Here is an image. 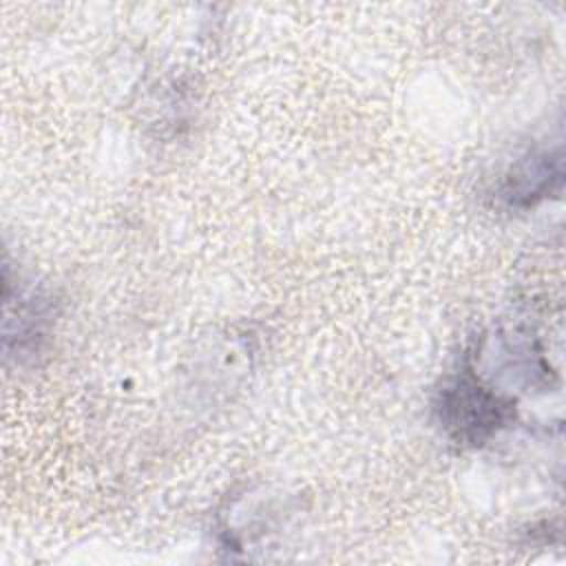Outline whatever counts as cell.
I'll return each mask as SVG.
<instances>
[{
	"label": "cell",
	"instance_id": "cell-1",
	"mask_svg": "<svg viewBox=\"0 0 566 566\" xmlns=\"http://www.w3.org/2000/svg\"><path fill=\"white\" fill-rule=\"evenodd\" d=\"M433 416L442 433L460 447H482L515 418V400L497 394L475 371L471 354L444 378L433 398Z\"/></svg>",
	"mask_w": 566,
	"mask_h": 566
},
{
	"label": "cell",
	"instance_id": "cell-2",
	"mask_svg": "<svg viewBox=\"0 0 566 566\" xmlns=\"http://www.w3.org/2000/svg\"><path fill=\"white\" fill-rule=\"evenodd\" d=\"M562 179L564 166L559 148L528 150L504 175L497 188V199L509 210H526L537 206L553 192H559Z\"/></svg>",
	"mask_w": 566,
	"mask_h": 566
}]
</instances>
